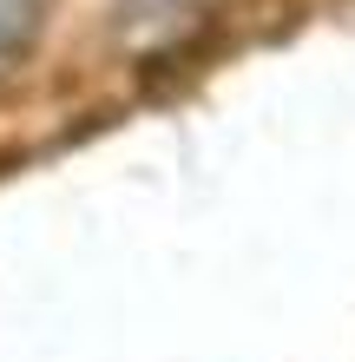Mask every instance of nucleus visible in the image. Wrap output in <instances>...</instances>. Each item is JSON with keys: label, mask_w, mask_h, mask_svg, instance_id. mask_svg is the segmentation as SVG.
<instances>
[{"label": "nucleus", "mask_w": 355, "mask_h": 362, "mask_svg": "<svg viewBox=\"0 0 355 362\" xmlns=\"http://www.w3.org/2000/svg\"><path fill=\"white\" fill-rule=\"evenodd\" d=\"M47 7L53 0H0V86L27 66L40 27H47Z\"/></svg>", "instance_id": "nucleus-1"}]
</instances>
